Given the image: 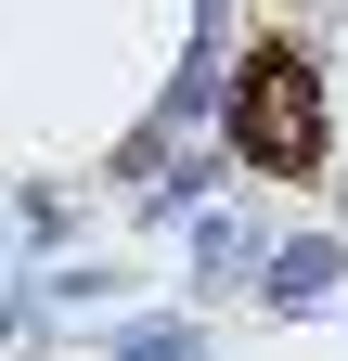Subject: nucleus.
<instances>
[{"mask_svg":"<svg viewBox=\"0 0 348 361\" xmlns=\"http://www.w3.org/2000/svg\"><path fill=\"white\" fill-rule=\"evenodd\" d=\"M220 129H232V155H245V168H271V180H323V155H335V104H323V65L297 52L284 26H271V39H245Z\"/></svg>","mask_w":348,"mask_h":361,"instance_id":"obj_1","label":"nucleus"}]
</instances>
